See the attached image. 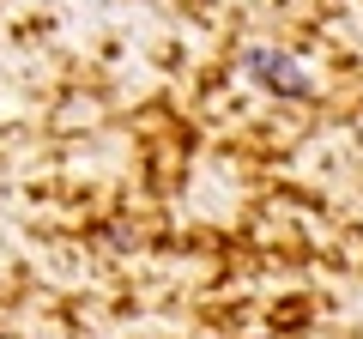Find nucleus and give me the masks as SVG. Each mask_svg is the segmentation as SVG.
I'll return each instance as SVG.
<instances>
[{"instance_id":"nucleus-1","label":"nucleus","mask_w":363,"mask_h":339,"mask_svg":"<svg viewBox=\"0 0 363 339\" xmlns=\"http://www.w3.org/2000/svg\"><path fill=\"white\" fill-rule=\"evenodd\" d=\"M248 73L267 85V91H285V97H309V73H303L291 55H272V49H255L248 55Z\"/></svg>"}]
</instances>
